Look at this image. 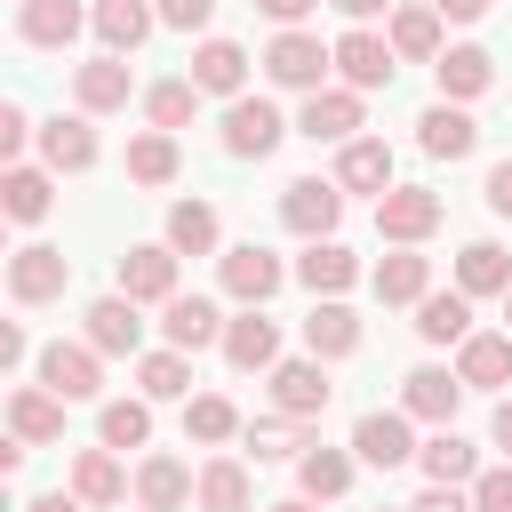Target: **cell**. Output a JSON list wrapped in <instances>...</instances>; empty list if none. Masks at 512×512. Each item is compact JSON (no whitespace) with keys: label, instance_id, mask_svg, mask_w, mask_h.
<instances>
[{"label":"cell","instance_id":"1","mask_svg":"<svg viewBox=\"0 0 512 512\" xmlns=\"http://www.w3.org/2000/svg\"><path fill=\"white\" fill-rule=\"evenodd\" d=\"M328 72H336V40H320V32H304V24H280V32L264 40V80H272V88L312 96V88H328Z\"/></svg>","mask_w":512,"mask_h":512},{"label":"cell","instance_id":"2","mask_svg":"<svg viewBox=\"0 0 512 512\" xmlns=\"http://www.w3.org/2000/svg\"><path fill=\"white\" fill-rule=\"evenodd\" d=\"M280 136H288V120H280V104H272V96H232V104H224L216 144H224L232 160H272V152H280Z\"/></svg>","mask_w":512,"mask_h":512},{"label":"cell","instance_id":"3","mask_svg":"<svg viewBox=\"0 0 512 512\" xmlns=\"http://www.w3.org/2000/svg\"><path fill=\"white\" fill-rule=\"evenodd\" d=\"M280 224H288L296 240H336V224H344V184H336V176H296V184H280Z\"/></svg>","mask_w":512,"mask_h":512},{"label":"cell","instance_id":"4","mask_svg":"<svg viewBox=\"0 0 512 512\" xmlns=\"http://www.w3.org/2000/svg\"><path fill=\"white\" fill-rule=\"evenodd\" d=\"M416 416L408 408H368L360 424H352V456L368 464V472H400V464H416Z\"/></svg>","mask_w":512,"mask_h":512},{"label":"cell","instance_id":"5","mask_svg":"<svg viewBox=\"0 0 512 512\" xmlns=\"http://www.w3.org/2000/svg\"><path fill=\"white\" fill-rule=\"evenodd\" d=\"M440 216H448V208H440L432 184H392V192L376 200V232H384L392 248H424V240L440 232Z\"/></svg>","mask_w":512,"mask_h":512},{"label":"cell","instance_id":"6","mask_svg":"<svg viewBox=\"0 0 512 512\" xmlns=\"http://www.w3.org/2000/svg\"><path fill=\"white\" fill-rule=\"evenodd\" d=\"M288 272H296V264H280L264 240H240V248H224V256H216V280H224V296H232V304H272Z\"/></svg>","mask_w":512,"mask_h":512},{"label":"cell","instance_id":"7","mask_svg":"<svg viewBox=\"0 0 512 512\" xmlns=\"http://www.w3.org/2000/svg\"><path fill=\"white\" fill-rule=\"evenodd\" d=\"M264 384H272V408L280 416H328V400H336V384H328V360L320 352H304V360H272L264 368Z\"/></svg>","mask_w":512,"mask_h":512},{"label":"cell","instance_id":"8","mask_svg":"<svg viewBox=\"0 0 512 512\" xmlns=\"http://www.w3.org/2000/svg\"><path fill=\"white\" fill-rule=\"evenodd\" d=\"M72 288V256L64 248H48V240H24L16 256H8V296L32 312V304H56Z\"/></svg>","mask_w":512,"mask_h":512},{"label":"cell","instance_id":"9","mask_svg":"<svg viewBox=\"0 0 512 512\" xmlns=\"http://www.w3.org/2000/svg\"><path fill=\"white\" fill-rule=\"evenodd\" d=\"M216 352H224L232 376H264V368L280 360V320H272L264 304H240V312L224 320V344H216Z\"/></svg>","mask_w":512,"mask_h":512},{"label":"cell","instance_id":"10","mask_svg":"<svg viewBox=\"0 0 512 512\" xmlns=\"http://www.w3.org/2000/svg\"><path fill=\"white\" fill-rule=\"evenodd\" d=\"M392 72H400V56H392V40H384L376 24H352V32L336 40V80H344V88L376 96V88H392Z\"/></svg>","mask_w":512,"mask_h":512},{"label":"cell","instance_id":"11","mask_svg":"<svg viewBox=\"0 0 512 512\" xmlns=\"http://www.w3.org/2000/svg\"><path fill=\"white\" fill-rule=\"evenodd\" d=\"M32 376H40L48 392H64V400H96V392H104V352H96L88 336H80V344L56 336V344L32 360Z\"/></svg>","mask_w":512,"mask_h":512},{"label":"cell","instance_id":"12","mask_svg":"<svg viewBox=\"0 0 512 512\" xmlns=\"http://www.w3.org/2000/svg\"><path fill=\"white\" fill-rule=\"evenodd\" d=\"M360 128H368L360 88H312L304 112H296V136H312V144H352Z\"/></svg>","mask_w":512,"mask_h":512},{"label":"cell","instance_id":"13","mask_svg":"<svg viewBox=\"0 0 512 512\" xmlns=\"http://www.w3.org/2000/svg\"><path fill=\"white\" fill-rule=\"evenodd\" d=\"M128 96H136V72H128V56H88V64H72V104H80L88 120H104V112H128Z\"/></svg>","mask_w":512,"mask_h":512},{"label":"cell","instance_id":"14","mask_svg":"<svg viewBox=\"0 0 512 512\" xmlns=\"http://www.w3.org/2000/svg\"><path fill=\"white\" fill-rule=\"evenodd\" d=\"M176 264H184V256H176L168 240H144V248H128V256H120L112 288H120V296H136V304H168V296H176Z\"/></svg>","mask_w":512,"mask_h":512},{"label":"cell","instance_id":"15","mask_svg":"<svg viewBox=\"0 0 512 512\" xmlns=\"http://www.w3.org/2000/svg\"><path fill=\"white\" fill-rule=\"evenodd\" d=\"M160 24V0H88V32L104 40V56H136Z\"/></svg>","mask_w":512,"mask_h":512},{"label":"cell","instance_id":"16","mask_svg":"<svg viewBox=\"0 0 512 512\" xmlns=\"http://www.w3.org/2000/svg\"><path fill=\"white\" fill-rule=\"evenodd\" d=\"M440 24H448V16H440L432 0H400V8L384 16V40H392V56H400V64H440V48H448V40H440Z\"/></svg>","mask_w":512,"mask_h":512},{"label":"cell","instance_id":"17","mask_svg":"<svg viewBox=\"0 0 512 512\" xmlns=\"http://www.w3.org/2000/svg\"><path fill=\"white\" fill-rule=\"evenodd\" d=\"M40 168H56V176H88L96 168V128H88V112H56V120H40Z\"/></svg>","mask_w":512,"mask_h":512},{"label":"cell","instance_id":"18","mask_svg":"<svg viewBox=\"0 0 512 512\" xmlns=\"http://www.w3.org/2000/svg\"><path fill=\"white\" fill-rule=\"evenodd\" d=\"M192 488H200V472H192L184 456H168V448L136 456V504H144V512H184Z\"/></svg>","mask_w":512,"mask_h":512},{"label":"cell","instance_id":"19","mask_svg":"<svg viewBox=\"0 0 512 512\" xmlns=\"http://www.w3.org/2000/svg\"><path fill=\"white\" fill-rule=\"evenodd\" d=\"M160 336L176 344V352H208V344H224V312H216V296H168L160 304Z\"/></svg>","mask_w":512,"mask_h":512},{"label":"cell","instance_id":"20","mask_svg":"<svg viewBox=\"0 0 512 512\" xmlns=\"http://www.w3.org/2000/svg\"><path fill=\"white\" fill-rule=\"evenodd\" d=\"M136 312H144V304L112 288V296H96V304L80 312V328H88V344H96L104 360H120V352H136V344H144V320H136Z\"/></svg>","mask_w":512,"mask_h":512},{"label":"cell","instance_id":"21","mask_svg":"<svg viewBox=\"0 0 512 512\" xmlns=\"http://www.w3.org/2000/svg\"><path fill=\"white\" fill-rule=\"evenodd\" d=\"M400 408H408L416 424H456L464 376H456V368H408V376H400Z\"/></svg>","mask_w":512,"mask_h":512},{"label":"cell","instance_id":"22","mask_svg":"<svg viewBox=\"0 0 512 512\" xmlns=\"http://www.w3.org/2000/svg\"><path fill=\"white\" fill-rule=\"evenodd\" d=\"M64 408H72V400H64V392H48V384L32 376V384H16V392H8V432H16V440H32V448H48V440H64Z\"/></svg>","mask_w":512,"mask_h":512},{"label":"cell","instance_id":"23","mask_svg":"<svg viewBox=\"0 0 512 512\" xmlns=\"http://www.w3.org/2000/svg\"><path fill=\"white\" fill-rule=\"evenodd\" d=\"M128 488H136V480L120 472V448H104V440H96V448H80V456H72V496H80L88 512L128 504Z\"/></svg>","mask_w":512,"mask_h":512},{"label":"cell","instance_id":"24","mask_svg":"<svg viewBox=\"0 0 512 512\" xmlns=\"http://www.w3.org/2000/svg\"><path fill=\"white\" fill-rule=\"evenodd\" d=\"M184 80H192L200 96H224V104H232V96H248V48H240V40H200Z\"/></svg>","mask_w":512,"mask_h":512},{"label":"cell","instance_id":"25","mask_svg":"<svg viewBox=\"0 0 512 512\" xmlns=\"http://www.w3.org/2000/svg\"><path fill=\"white\" fill-rule=\"evenodd\" d=\"M432 80H440V96H448V104H472V96H488V88H496V56H488L480 40H456V48H440Z\"/></svg>","mask_w":512,"mask_h":512},{"label":"cell","instance_id":"26","mask_svg":"<svg viewBox=\"0 0 512 512\" xmlns=\"http://www.w3.org/2000/svg\"><path fill=\"white\" fill-rule=\"evenodd\" d=\"M304 352L352 360V352H360V312H352L344 296H312V312H304Z\"/></svg>","mask_w":512,"mask_h":512},{"label":"cell","instance_id":"27","mask_svg":"<svg viewBox=\"0 0 512 512\" xmlns=\"http://www.w3.org/2000/svg\"><path fill=\"white\" fill-rule=\"evenodd\" d=\"M80 24H88L80 0H16V40L24 48H72Z\"/></svg>","mask_w":512,"mask_h":512},{"label":"cell","instance_id":"28","mask_svg":"<svg viewBox=\"0 0 512 512\" xmlns=\"http://www.w3.org/2000/svg\"><path fill=\"white\" fill-rule=\"evenodd\" d=\"M416 464H424V480H440V488H472V480H480V448H472L456 424H432V440L416 448Z\"/></svg>","mask_w":512,"mask_h":512},{"label":"cell","instance_id":"29","mask_svg":"<svg viewBox=\"0 0 512 512\" xmlns=\"http://www.w3.org/2000/svg\"><path fill=\"white\" fill-rule=\"evenodd\" d=\"M416 144H424L432 160H464V152L480 144V120H472L464 104H448V96H440V104H424V120H416Z\"/></svg>","mask_w":512,"mask_h":512},{"label":"cell","instance_id":"30","mask_svg":"<svg viewBox=\"0 0 512 512\" xmlns=\"http://www.w3.org/2000/svg\"><path fill=\"white\" fill-rule=\"evenodd\" d=\"M336 184L344 192H392V144L384 136H352V144H336Z\"/></svg>","mask_w":512,"mask_h":512},{"label":"cell","instance_id":"31","mask_svg":"<svg viewBox=\"0 0 512 512\" xmlns=\"http://www.w3.org/2000/svg\"><path fill=\"white\" fill-rule=\"evenodd\" d=\"M0 208H8V224H40V216L56 208V168L8 160V168H0Z\"/></svg>","mask_w":512,"mask_h":512},{"label":"cell","instance_id":"32","mask_svg":"<svg viewBox=\"0 0 512 512\" xmlns=\"http://www.w3.org/2000/svg\"><path fill=\"white\" fill-rule=\"evenodd\" d=\"M456 376H464V392H496V384H512V336L472 328V336L456 344Z\"/></svg>","mask_w":512,"mask_h":512},{"label":"cell","instance_id":"33","mask_svg":"<svg viewBox=\"0 0 512 512\" xmlns=\"http://www.w3.org/2000/svg\"><path fill=\"white\" fill-rule=\"evenodd\" d=\"M352 472H360V456H352V448H328V440H312V448L296 456V488H304L312 504H336V496L352 488Z\"/></svg>","mask_w":512,"mask_h":512},{"label":"cell","instance_id":"34","mask_svg":"<svg viewBox=\"0 0 512 512\" xmlns=\"http://www.w3.org/2000/svg\"><path fill=\"white\" fill-rule=\"evenodd\" d=\"M296 280H304L312 296H344V288L360 280V256H352L344 240H304V256H296Z\"/></svg>","mask_w":512,"mask_h":512},{"label":"cell","instance_id":"35","mask_svg":"<svg viewBox=\"0 0 512 512\" xmlns=\"http://www.w3.org/2000/svg\"><path fill=\"white\" fill-rule=\"evenodd\" d=\"M368 288H376V304H424V296H432V256L392 248V256L368 272Z\"/></svg>","mask_w":512,"mask_h":512},{"label":"cell","instance_id":"36","mask_svg":"<svg viewBox=\"0 0 512 512\" xmlns=\"http://www.w3.org/2000/svg\"><path fill=\"white\" fill-rule=\"evenodd\" d=\"M192 504H200V512H248V504H256V480H248V464H240V456H208V464H200V488H192Z\"/></svg>","mask_w":512,"mask_h":512},{"label":"cell","instance_id":"37","mask_svg":"<svg viewBox=\"0 0 512 512\" xmlns=\"http://www.w3.org/2000/svg\"><path fill=\"white\" fill-rule=\"evenodd\" d=\"M160 240H168L176 256H216L224 224H216V208H208V200H168V224H160Z\"/></svg>","mask_w":512,"mask_h":512},{"label":"cell","instance_id":"38","mask_svg":"<svg viewBox=\"0 0 512 512\" xmlns=\"http://www.w3.org/2000/svg\"><path fill=\"white\" fill-rule=\"evenodd\" d=\"M456 288H464V296H504V288H512V256H504L496 240H464V248H456Z\"/></svg>","mask_w":512,"mask_h":512},{"label":"cell","instance_id":"39","mask_svg":"<svg viewBox=\"0 0 512 512\" xmlns=\"http://www.w3.org/2000/svg\"><path fill=\"white\" fill-rule=\"evenodd\" d=\"M416 336H424V344H464V336H472V296H464V288H432V296L416 304Z\"/></svg>","mask_w":512,"mask_h":512},{"label":"cell","instance_id":"40","mask_svg":"<svg viewBox=\"0 0 512 512\" xmlns=\"http://www.w3.org/2000/svg\"><path fill=\"white\" fill-rule=\"evenodd\" d=\"M136 392L144 400H192V352H176V344L136 352Z\"/></svg>","mask_w":512,"mask_h":512},{"label":"cell","instance_id":"41","mask_svg":"<svg viewBox=\"0 0 512 512\" xmlns=\"http://www.w3.org/2000/svg\"><path fill=\"white\" fill-rule=\"evenodd\" d=\"M240 440H248V456H256V464H296V456L312 448V424H304V416H280V408H272V416H264V424H248Z\"/></svg>","mask_w":512,"mask_h":512},{"label":"cell","instance_id":"42","mask_svg":"<svg viewBox=\"0 0 512 512\" xmlns=\"http://www.w3.org/2000/svg\"><path fill=\"white\" fill-rule=\"evenodd\" d=\"M176 168H184V152H176V136L168 128H144V136H128V184H176Z\"/></svg>","mask_w":512,"mask_h":512},{"label":"cell","instance_id":"43","mask_svg":"<svg viewBox=\"0 0 512 512\" xmlns=\"http://www.w3.org/2000/svg\"><path fill=\"white\" fill-rule=\"evenodd\" d=\"M248 424H240V408L224 400V392H192L184 400V440H200V448H224V440H240Z\"/></svg>","mask_w":512,"mask_h":512},{"label":"cell","instance_id":"44","mask_svg":"<svg viewBox=\"0 0 512 512\" xmlns=\"http://www.w3.org/2000/svg\"><path fill=\"white\" fill-rule=\"evenodd\" d=\"M96 440L104 448H152V400L136 392V400H104L96 408Z\"/></svg>","mask_w":512,"mask_h":512},{"label":"cell","instance_id":"45","mask_svg":"<svg viewBox=\"0 0 512 512\" xmlns=\"http://www.w3.org/2000/svg\"><path fill=\"white\" fill-rule=\"evenodd\" d=\"M192 112H200V88H192V80H152V88H144V120H152V128L176 136Z\"/></svg>","mask_w":512,"mask_h":512},{"label":"cell","instance_id":"46","mask_svg":"<svg viewBox=\"0 0 512 512\" xmlns=\"http://www.w3.org/2000/svg\"><path fill=\"white\" fill-rule=\"evenodd\" d=\"M472 512H512V456H504V464H480V480H472Z\"/></svg>","mask_w":512,"mask_h":512},{"label":"cell","instance_id":"47","mask_svg":"<svg viewBox=\"0 0 512 512\" xmlns=\"http://www.w3.org/2000/svg\"><path fill=\"white\" fill-rule=\"evenodd\" d=\"M40 136V120L24 104H0V160H24V144Z\"/></svg>","mask_w":512,"mask_h":512},{"label":"cell","instance_id":"48","mask_svg":"<svg viewBox=\"0 0 512 512\" xmlns=\"http://www.w3.org/2000/svg\"><path fill=\"white\" fill-rule=\"evenodd\" d=\"M160 24L168 32H208L216 24V0H160Z\"/></svg>","mask_w":512,"mask_h":512},{"label":"cell","instance_id":"49","mask_svg":"<svg viewBox=\"0 0 512 512\" xmlns=\"http://www.w3.org/2000/svg\"><path fill=\"white\" fill-rule=\"evenodd\" d=\"M408 512H472V488H440V480H432V488H424Z\"/></svg>","mask_w":512,"mask_h":512},{"label":"cell","instance_id":"50","mask_svg":"<svg viewBox=\"0 0 512 512\" xmlns=\"http://www.w3.org/2000/svg\"><path fill=\"white\" fill-rule=\"evenodd\" d=\"M32 360V336H24V320H0V368H24Z\"/></svg>","mask_w":512,"mask_h":512},{"label":"cell","instance_id":"51","mask_svg":"<svg viewBox=\"0 0 512 512\" xmlns=\"http://www.w3.org/2000/svg\"><path fill=\"white\" fill-rule=\"evenodd\" d=\"M480 192H488V208H496V216H504V224H512V160H496V168H488V184H480Z\"/></svg>","mask_w":512,"mask_h":512},{"label":"cell","instance_id":"52","mask_svg":"<svg viewBox=\"0 0 512 512\" xmlns=\"http://www.w3.org/2000/svg\"><path fill=\"white\" fill-rule=\"evenodd\" d=\"M256 8H264V16H272V24H304V16H312V8H320V0H256Z\"/></svg>","mask_w":512,"mask_h":512},{"label":"cell","instance_id":"53","mask_svg":"<svg viewBox=\"0 0 512 512\" xmlns=\"http://www.w3.org/2000/svg\"><path fill=\"white\" fill-rule=\"evenodd\" d=\"M336 16H352V24H376V16H392V0H328Z\"/></svg>","mask_w":512,"mask_h":512},{"label":"cell","instance_id":"54","mask_svg":"<svg viewBox=\"0 0 512 512\" xmlns=\"http://www.w3.org/2000/svg\"><path fill=\"white\" fill-rule=\"evenodd\" d=\"M432 8H440L448 24H480V16H488V0H432Z\"/></svg>","mask_w":512,"mask_h":512},{"label":"cell","instance_id":"55","mask_svg":"<svg viewBox=\"0 0 512 512\" xmlns=\"http://www.w3.org/2000/svg\"><path fill=\"white\" fill-rule=\"evenodd\" d=\"M24 512H88V504H80V496H72V488H56V496H32V504H24Z\"/></svg>","mask_w":512,"mask_h":512},{"label":"cell","instance_id":"56","mask_svg":"<svg viewBox=\"0 0 512 512\" xmlns=\"http://www.w3.org/2000/svg\"><path fill=\"white\" fill-rule=\"evenodd\" d=\"M488 440L512 456V400H496V416H488Z\"/></svg>","mask_w":512,"mask_h":512},{"label":"cell","instance_id":"57","mask_svg":"<svg viewBox=\"0 0 512 512\" xmlns=\"http://www.w3.org/2000/svg\"><path fill=\"white\" fill-rule=\"evenodd\" d=\"M264 512H320V504H312V496L296 488V496H280V504H264Z\"/></svg>","mask_w":512,"mask_h":512},{"label":"cell","instance_id":"58","mask_svg":"<svg viewBox=\"0 0 512 512\" xmlns=\"http://www.w3.org/2000/svg\"><path fill=\"white\" fill-rule=\"evenodd\" d=\"M504 336H512V288H504Z\"/></svg>","mask_w":512,"mask_h":512},{"label":"cell","instance_id":"59","mask_svg":"<svg viewBox=\"0 0 512 512\" xmlns=\"http://www.w3.org/2000/svg\"><path fill=\"white\" fill-rule=\"evenodd\" d=\"M376 512H408V504H376Z\"/></svg>","mask_w":512,"mask_h":512},{"label":"cell","instance_id":"60","mask_svg":"<svg viewBox=\"0 0 512 512\" xmlns=\"http://www.w3.org/2000/svg\"><path fill=\"white\" fill-rule=\"evenodd\" d=\"M136 512H144V504H136Z\"/></svg>","mask_w":512,"mask_h":512}]
</instances>
